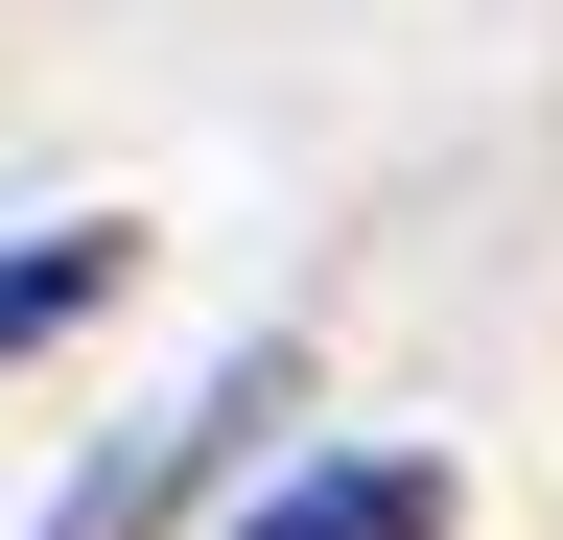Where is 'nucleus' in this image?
Masks as SVG:
<instances>
[{"mask_svg":"<svg viewBox=\"0 0 563 540\" xmlns=\"http://www.w3.org/2000/svg\"><path fill=\"white\" fill-rule=\"evenodd\" d=\"M118 283H141V235H118V212H95V235H24V258H0V353H47V329H95Z\"/></svg>","mask_w":563,"mask_h":540,"instance_id":"nucleus-2","label":"nucleus"},{"mask_svg":"<svg viewBox=\"0 0 563 540\" xmlns=\"http://www.w3.org/2000/svg\"><path fill=\"white\" fill-rule=\"evenodd\" d=\"M235 540H446V470L422 447H352V470H282Z\"/></svg>","mask_w":563,"mask_h":540,"instance_id":"nucleus-1","label":"nucleus"}]
</instances>
